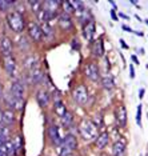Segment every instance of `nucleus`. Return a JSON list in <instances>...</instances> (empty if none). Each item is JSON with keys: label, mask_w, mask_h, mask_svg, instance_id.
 I'll return each instance as SVG.
<instances>
[{"label": "nucleus", "mask_w": 148, "mask_h": 156, "mask_svg": "<svg viewBox=\"0 0 148 156\" xmlns=\"http://www.w3.org/2000/svg\"><path fill=\"white\" fill-rule=\"evenodd\" d=\"M5 20H7V24H8L9 30L13 31V32H16V34H22L24 31V28H26V20H24V16L17 11L7 13Z\"/></svg>", "instance_id": "nucleus-1"}, {"label": "nucleus", "mask_w": 148, "mask_h": 156, "mask_svg": "<svg viewBox=\"0 0 148 156\" xmlns=\"http://www.w3.org/2000/svg\"><path fill=\"white\" fill-rule=\"evenodd\" d=\"M132 60H133V62H135V63H136V64H139V62H137V59H136V56H132Z\"/></svg>", "instance_id": "nucleus-40"}, {"label": "nucleus", "mask_w": 148, "mask_h": 156, "mask_svg": "<svg viewBox=\"0 0 148 156\" xmlns=\"http://www.w3.org/2000/svg\"><path fill=\"white\" fill-rule=\"evenodd\" d=\"M84 73H86V76L90 80H92V81L99 80V77H100V75H99V73H100L99 64L96 62H90L86 66V68H84Z\"/></svg>", "instance_id": "nucleus-5"}, {"label": "nucleus", "mask_w": 148, "mask_h": 156, "mask_svg": "<svg viewBox=\"0 0 148 156\" xmlns=\"http://www.w3.org/2000/svg\"><path fill=\"white\" fill-rule=\"evenodd\" d=\"M27 31H28V35L32 39L35 43H40L43 40V32H41V27H39L36 23H28V27H27Z\"/></svg>", "instance_id": "nucleus-6"}, {"label": "nucleus", "mask_w": 148, "mask_h": 156, "mask_svg": "<svg viewBox=\"0 0 148 156\" xmlns=\"http://www.w3.org/2000/svg\"><path fill=\"white\" fill-rule=\"evenodd\" d=\"M4 147H5V151H7V154H8V156H15L16 155L15 147H13V143L11 140L7 141V143L4 144Z\"/></svg>", "instance_id": "nucleus-31"}, {"label": "nucleus", "mask_w": 148, "mask_h": 156, "mask_svg": "<svg viewBox=\"0 0 148 156\" xmlns=\"http://www.w3.org/2000/svg\"><path fill=\"white\" fill-rule=\"evenodd\" d=\"M13 5L12 2H7V0H0V12H7L11 9Z\"/></svg>", "instance_id": "nucleus-29"}, {"label": "nucleus", "mask_w": 148, "mask_h": 156, "mask_svg": "<svg viewBox=\"0 0 148 156\" xmlns=\"http://www.w3.org/2000/svg\"><path fill=\"white\" fill-rule=\"evenodd\" d=\"M144 96V90L142 88V90H140V95H139V98H143Z\"/></svg>", "instance_id": "nucleus-38"}, {"label": "nucleus", "mask_w": 148, "mask_h": 156, "mask_svg": "<svg viewBox=\"0 0 148 156\" xmlns=\"http://www.w3.org/2000/svg\"><path fill=\"white\" fill-rule=\"evenodd\" d=\"M136 123L139 126H142V104H139L137 107V113H136Z\"/></svg>", "instance_id": "nucleus-33"}, {"label": "nucleus", "mask_w": 148, "mask_h": 156, "mask_svg": "<svg viewBox=\"0 0 148 156\" xmlns=\"http://www.w3.org/2000/svg\"><path fill=\"white\" fill-rule=\"evenodd\" d=\"M111 16H112V19L114 20H118V16H116V13H115V9H112L111 11Z\"/></svg>", "instance_id": "nucleus-35"}, {"label": "nucleus", "mask_w": 148, "mask_h": 156, "mask_svg": "<svg viewBox=\"0 0 148 156\" xmlns=\"http://www.w3.org/2000/svg\"><path fill=\"white\" fill-rule=\"evenodd\" d=\"M79 132L82 135L83 140L90 141V140L95 139V137H97V127L95 126L91 120L83 119L79 124Z\"/></svg>", "instance_id": "nucleus-2"}, {"label": "nucleus", "mask_w": 148, "mask_h": 156, "mask_svg": "<svg viewBox=\"0 0 148 156\" xmlns=\"http://www.w3.org/2000/svg\"><path fill=\"white\" fill-rule=\"evenodd\" d=\"M115 119L122 127L127 126V109L123 104H118L115 108Z\"/></svg>", "instance_id": "nucleus-12"}, {"label": "nucleus", "mask_w": 148, "mask_h": 156, "mask_svg": "<svg viewBox=\"0 0 148 156\" xmlns=\"http://www.w3.org/2000/svg\"><path fill=\"white\" fill-rule=\"evenodd\" d=\"M48 137L51 139V141L56 145H60L63 143V140H64V137L60 136V131H59V127H56L55 124H52V126H49L48 128Z\"/></svg>", "instance_id": "nucleus-11"}, {"label": "nucleus", "mask_w": 148, "mask_h": 156, "mask_svg": "<svg viewBox=\"0 0 148 156\" xmlns=\"http://www.w3.org/2000/svg\"><path fill=\"white\" fill-rule=\"evenodd\" d=\"M11 94L15 98H17V99H23V96H24V87H23V84L19 83V81H15V83L12 84V87H11Z\"/></svg>", "instance_id": "nucleus-19"}, {"label": "nucleus", "mask_w": 148, "mask_h": 156, "mask_svg": "<svg viewBox=\"0 0 148 156\" xmlns=\"http://www.w3.org/2000/svg\"><path fill=\"white\" fill-rule=\"evenodd\" d=\"M3 67H4L5 72L8 73L9 76L16 75V60L12 58V56H4L3 58Z\"/></svg>", "instance_id": "nucleus-8"}, {"label": "nucleus", "mask_w": 148, "mask_h": 156, "mask_svg": "<svg viewBox=\"0 0 148 156\" xmlns=\"http://www.w3.org/2000/svg\"><path fill=\"white\" fill-rule=\"evenodd\" d=\"M12 143H13V147H15L16 154H17V152H20V151H22V147H23V140H22V136H20V135H16V136L13 137Z\"/></svg>", "instance_id": "nucleus-26"}, {"label": "nucleus", "mask_w": 148, "mask_h": 156, "mask_svg": "<svg viewBox=\"0 0 148 156\" xmlns=\"http://www.w3.org/2000/svg\"><path fill=\"white\" fill-rule=\"evenodd\" d=\"M63 120V124H64V127H69L72 124V120H73V115H72V112H69V111H67V113L62 118Z\"/></svg>", "instance_id": "nucleus-27"}, {"label": "nucleus", "mask_w": 148, "mask_h": 156, "mask_svg": "<svg viewBox=\"0 0 148 156\" xmlns=\"http://www.w3.org/2000/svg\"><path fill=\"white\" fill-rule=\"evenodd\" d=\"M73 99H75V101L77 104H86L87 100H88V90L87 87L84 86V84H80V86H77L75 88V91H73L72 94Z\"/></svg>", "instance_id": "nucleus-4"}, {"label": "nucleus", "mask_w": 148, "mask_h": 156, "mask_svg": "<svg viewBox=\"0 0 148 156\" xmlns=\"http://www.w3.org/2000/svg\"><path fill=\"white\" fill-rule=\"evenodd\" d=\"M15 112L12 109H7V111H3V122L5 123V126H9V124L15 123Z\"/></svg>", "instance_id": "nucleus-21"}, {"label": "nucleus", "mask_w": 148, "mask_h": 156, "mask_svg": "<svg viewBox=\"0 0 148 156\" xmlns=\"http://www.w3.org/2000/svg\"><path fill=\"white\" fill-rule=\"evenodd\" d=\"M59 27H60L62 30H64V31L72 30L73 24H72L71 17H69L68 15H65V13H63V15L59 17Z\"/></svg>", "instance_id": "nucleus-14"}, {"label": "nucleus", "mask_w": 148, "mask_h": 156, "mask_svg": "<svg viewBox=\"0 0 148 156\" xmlns=\"http://www.w3.org/2000/svg\"><path fill=\"white\" fill-rule=\"evenodd\" d=\"M3 95V86H2V83H0V96Z\"/></svg>", "instance_id": "nucleus-41"}, {"label": "nucleus", "mask_w": 148, "mask_h": 156, "mask_svg": "<svg viewBox=\"0 0 148 156\" xmlns=\"http://www.w3.org/2000/svg\"><path fill=\"white\" fill-rule=\"evenodd\" d=\"M12 49H13V43L8 36H3L0 39V52H2L3 58L4 56H12Z\"/></svg>", "instance_id": "nucleus-7"}, {"label": "nucleus", "mask_w": 148, "mask_h": 156, "mask_svg": "<svg viewBox=\"0 0 148 156\" xmlns=\"http://www.w3.org/2000/svg\"><path fill=\"white\" fill-rule=\"evenodd\" d=\"M41 32H43V39H51L54 36V31H52L51 26L48 23H43L41 24Z\"/></svg>", "instance_id": "nucleus-25"}, {"label": "nucleus", "mask_w": 148, "mask_h": 156, "mask_svg": "<svg viewBox=\"0 0 148 156\" xmlns=\"http://www.w3.org/2000/svg\"><path fill=\"white\" fill-rule=\"evenodd\" d=\"M123 28H124V30H125V31H128V32H132V30H131V28H128V27H127V26H123Z\"/></svg>", "instance_id": "nucleus-37"}, {"label": "nucleus", "mask_w": 148, "mask_h": 156, "mask_svg": "<svg viewBox=\"0 0 148 156\" xmlns=\"http://www.w3.org/2000/svg\"><path fill=\"white\" fill-rule=\"evenodd\" d=\"M101 86L104 88H107V90H112V88L115 87V83H114V79H112L111 75H105L101 77Z\"/></svg>", "instance_id": "nucleus-24"}, {"label": "nucleus", "mask_w": 148, "mask_h": 156, "mask_svg": "<svg viewBox=\"0 0 148 156\" xmlns=\"http://www.w3.org/2000/svg\"><path fill=\"white\" fill-rule=\"evenodd\" d=\"M120 41H122V45H123V47H124V48H128V45L124 43V40H120Z\"/></svg>", "instance_id": "nucleus-39"}, {"label": "nucleus", "mask_w": 148, "mask_h": 156, "mask_svg": "<svg viewBox=\"0 0 148 156\" xmlns=\"http://www.w3.org/2000/svg\"><path fill=\"white\" fill-rule=\"evenodd\" d=\"M108 141H110V135L107 132H101L100 135H97V137H96V147L99 150H103V148L107 147Z\"/></svg>", "instance_id": "nucleus-18"}, {"label": "nucleus", "mask_w": 148, "mask_h": 156, "mask_svg": "<svg viewBox=\"0 0 148 156\" xmlns=\"http://www.w3.org/2000/svg\"><path fill=\"white\" fill-rule=\"evenodd\" d=\"M5 103L9 105L12 109H16V111H22L23 107H24V100L23 99H17L15 98L13 95L9 92V95H7V96L4 98Z\"/></svg>", "instance_id": "nucleus-10"}, {"label": "nucleus", "mask_w": 148, "mask_h": 156, "mask_svg": "<svg viewBox=\"0 0 148 156\" xmlns=\"http://www.w3.org/2000/svg\"><path fill=\"white\" fill-rule=\"evenodd\" d=\"M0 122H3V111L0 109Z\"/></svg>", "instance_id": "nucleus-42"}, {"label": "nucleus", "mask_w": 148, "mask_h": 156, "mask_svg": "<svg viewBox=\"0 0 148 156\" xmlns=\"http://www.w3.org/2000/svg\"><path fill=\"white\" fill-rule=\"evenodd\" d=\"M62 3L58 2V0H49V2H44L43 3V9L47 12V16H48V20L52 19L55 15H56V11H58V7Z\"/></svg>", "instance_id": "nucleus-9"}, {"label": "nucleus", "mask_w": 148, "mask_h": 156, "mask_svg": "<svg viewBox=\"0 0 148 156\" xmlns=\"http://www.w3.org/2000/svg\"><path fill=\"white\" fill-rule=\"evenodd\" d=\"M54 112L56 113V116H59V118H63V116L67 113V108H65V104L63 101H56L55 105H54Z\"/></svg>", "instance_id": "nucleus-23"}, {"label": "nucleus", "mask_w": 148, "mask_h": 156, "mask_svg": "<svg viewBox=\"0 0 148 156\" xmlns=\"http://www.w3.org/2000/svg\"><path fill=\"white\" fill-rule=\"evenodd\" d=\"M147 24H148V20H147Z\"/></svg>", "instance_id": "nucleus-43"}, {"label": "nucleus", "mask_w": 148, "mask_h": 156, "mask_svg": "<svg viewBox=\"0 0 148 156\" xmlns=\"http://www.w3.org/2000/svg\"><path fill=\"white\" fill-rule=\"evenodd\" d=\"M112 152H114L115 156H122L125 152V141L124 140L116 141L114 144V148H112Z\"/></svg>", "instance_id": "nucleus-22"}, {"label": "nucleus", "mask_w": 148, "mask_h": 156, "mask_svg": "<svg viewBox=\"0 0 148 156\" xmlns=\"http://www.w3.org/2000/svg\"><path fill=\"white\" fill-rule=\"evenodd\" d=\"M77 147V141H76V137L73 135H67L64 137L62 143V147H60V152L59 155L60 156H69L73 151L76 150Z\"/></svg>", "instance_id": "nucleus-3"}, {"label": "nucleus", "mask_w": 148, "mask_h": 156, "mask_svg": "<svg viewBox=\"0 0 148 156\" xmlns=\"http://www.w3.org/2000/svg\"><path fill=\"white\" fill-rule=\"evenodd\" d=\"M9 136H11V131L4 124H0V147H3L7 141H9Z\"/></svg>", "instance_id": "nucleus-16"}, {"label": "nucleus", "mask_w": 148, "mask_h": 156, "mask_svg": "<svg viewBox=\"0 0 148 156\" xmlns=\"http://www.w3.org/2000/svg\"><path fill=\"white\" fill-rule=\"evenodd\" d=\"M36 99H37L39 105H40V107H43V108L47 107L48 103H49V95H48V92L44 91V90H39L37 91Z\"/></svg>", "instance_id": "nucleus-15"}, {"label": "nucleus", "mask_w": 148, "mask_h": 156, "mask_svg": "<svg viewBox=\"0 0 148 156\" xmlns=\"http://www.w3.org/2000/svg\"><path fill=\"white\" fill-rule=\"evenodd\" d=\"M93 34H95V22L93 20H90L83 27V36L87 41H91L93 37Z\"/></svg>", "instance_id": "nucleus-13"}, {"label": "nucleus", "mask_w": 148, "mask_h": 156, "mask_svg": "<svg viewBox=\"0 0 148 156\" xmlns=\"http://www.w3.org/2000/svg\"><path fill=\"white\" fill-rule=\"evenodd\" d=\"M91 51L95 56H103L104 55V48H103V41L101 40H93L92 45H91Z\"/></svg>", "instance_id": "nucleus-20"}, {"label": "nucleus", "mask_w": 148, "mask_h": 156, "mask_svg": "<svg viewBox=\"0 0 148 156\" xmlns=\"http://www.w3.org/2000/svg\"><path fill=\"white\" fill-rule=\"evenodd\" d=\"M24 66L27 67L28 69H33V68H36V58H32V56H30V58H27L26 60H24Z\"/></svg>", "instance_id": "nucleus-30"}, {"label": "nucleus", "mask_w": 148, "mask_h": 156, "mask_svg": "<svg viewBox=\"0 0 148 156\" xmlns=\"http://www.w3.org/2000/svg\"><path fill=\"white\" fill-rule=\"evenodd\" d=\"M30 76H31V81H32V83L39 84V83H41L43 79H44V72L39 68V67H36V68L31 69Z\"/></svg>", "instance_id": "nucleus-17"}, {"label": "nucleus", "mask_w": 148, "mask_h": 156, "mask_svg": "<svg viewBox=\"0 0 148 156\" xmlns=\"http://www.w3.org/2000/svg\"><path fill=\"white\" fill-rule=\"evenodd\" d=\"M0 156H8V154H7L4 145H3V147H0Z\"/></svg>", "instance_id": "nucleus-34"}, {"label": "nucleus", "mask_w": 148, "mask_h": 156, "mask_svg": "<svg viewBox=\"0 0 148 156\" xmlns=\"http://www.w3.org/2000/svg\"><path fill=\"white\" fill-rule=\"evenodd\" d=\"M129 71H131V77H133V76H135V71H133V67L132 66L129 67Z\"/></svg>", "instance_id": "nucleus-36"}, {"label": "nucleus", "mask_w": 148, "mask_h": 156, "mask_svg": "<svg viewBox=\"0 0 148 156\" xmlns=\"http://www.w3.org/2000/svg\"><path fill=\"white\" fill-rule=\"evenodd\" d=\"M30 5H31V9L33 11V13H39L41 8H43V3L41 2H30Z\"/></svg>", "instance_id": "nucleus-32"}, {"label": "nucleus", "mask_w": 148, "mask_h": 156, "mask_svg": "<svg viewBox=\"0 0 148 156\" xmlns=\"http://www.w3.org/2000/svg\"><path fill=\"white\" fill-rule=\"evenodd\" d=\"M62 5H63V8H64V13L65 15H72V13H75V8L72 7V4L69 2H63L62 3Z\"/></svg>", "instance_id": "nucleus-28"}]
</instances>
